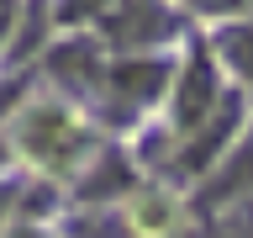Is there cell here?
Returning <instances> with one entry per match:
<instances>
[{
    "instance_id": "8",
    "label": "cell",
    "mask_w": 253,
    "mask_h": 238,
    "mask_svg": "<svg viewBox=\"0 0 253 238\" xmlns=\"http://www.w3.org/2000/svg\"><path fill=\"white\" fill-rule=\"evenodd\" d=\"M216 48H221V59H227L237 74L253 85V27H232V32H221V43H216Z\"/></svg>"
},
{
    "instance_id": "5",
    "label": "cell",
    "mask_w": 253,
    "mask_h": 238,
    "mask_svg": "<svg viewBox=\"0 0 253 238\" xmlns=\"http://www.w3.org/2000/svg\"><path fill=\"white\" fill-rule=\"evenodd\" d=\"M232 122H237V101H227V106H221V117L211 111V122L201 127V138L185 148V164H190V170H206V164H211V154L227 143V127H232Z\"/></svg>"
},
{
    "instance_id": "6",
    "label": "cell",
    "mask_w": 253,
    "mask_h": 238,
    "mask_svg": "<svg viewBox=\"0 0 253 238\" xmlns=\"http://www.w3.org/2000/svg\"><path fill=\"white\" fill-rule=\"evenodd\" d=\"M169 27V21H164V16L153 11V5H148V0H137V11H132V5H126L122 11V21H116V37H132V48H148V32H164Z\"/></svg>"
},
{
    "instance_id": "2",
    "label": "cell",
    "mask_w": 253,
    "mask_h": 238,
    "mask_svg": "<svg viewBox=\"0 0 253 238\" xmlns=\"http://www.w3.org/2000/svg\"><path fill=\"white\" fill-rule=\"evenodd\" d=\"M21 132H27V148L37 159H53V164H58L63 154H79V148H84V138H79V127H69V117H63V111H32L27 122H21Z\"/></svg>"
},
{
    "instance_id": "10",
    "label": "cell",
    "mask_w": 253,
    "mask_h": 238,
    "mask_svg": "<svg viewBox=\"0 0 253 238\" xmlns=\"http://www.w3.org/2000/svg\"><path fill=\"white\" fill-rule=\"evenodd\" d=\"M0 212H5V196H0Z\"/></svg>"
},
{
    "instance_id": "1",
    "label": "cell",
    "mask_w": 253,
    "mask_h": 238,
    "mask_svg": "<svg viewBox=\"0 0 253 238\" xmlns=\"http://www.w3.org/2000/svg\"><path fill=\"white\" fill-rule=\"evenodd\" d=\"M216 111V63L206 53H190V63L174 74V127H206Z\"/></svg>"
},
{
    "instance_id": "4",
    "label": "cell",
    "mask_w": 253,
    "mask_h": 238,
    "mask_svg": "<svg viewBox=\"0 0 253 238\" xmlns=\"http://www.w3.org/2000/svg\"><path fill=\"white\" fill-rule=\"evenodd\" d=\"M243 190H253V138H248V143H243V148H237V154L216 170V180L206 185L201 201H206V206H227V201H237Z\"/></svg>"
},
{
    "instance_id": "7",
    "label": "cell",
    "mask_w": 253,
    "mask_h": 238,
    "mask_svg": "<svg viewBox=\"0 0 253 238\" xmlns=\"http://www.w3.org/2000/svg\"><path fill=\"white\" fill-rule=\"evenodd\" d=\"M95 175H100V180H84V196H90V201L116 196V190H132V170H126V159H116V154L100 159V164H95Z\"/></svg>"
},
{
    "instance_id": "9",
    "label": "cell",
    "mask_w": 253,
    "mask_h": 238,
    "mask_svg": "<svg viewBox=\"0 0 253 238\" xmlns=\"http://www.w3.org/2000/svg\"><path fill=\"white\" fill-rule=\"evenodd\" d=\"M11 27V0H0V32Z\"/></svg>"
},
{
    "instance_id": "3",
    "label": "cell",
    "mask_w": 253,
    "mask_h": 238,
    "mask_svg": "<svg viewBox=\"0 0 253 238\" xmlns=\"http://www.w3.org/2000/svg\"><path fill=\"white\" fill-rule=\"evenodd\" d=\"M164 85H169V59H122L111 69V90L122 101H132V106L153 101Z\"/></svg>"
}]
</instances>
